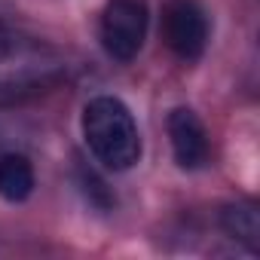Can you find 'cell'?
Here are the masks:
<instances>
[{"instance_id": "obj_1", "label": "cell", "mask_w": 260, "mask_h": 260, "mask_svg": "<svg viewBox=\"0 0 260 260\" xmlns=\"http://www.w3.org/2000/svg\"><path fill=\"white\" fill-rule=\"evenodd\" d=\"M83 138L107 172H128L141 159L138 122L119 98L98 95L83 110Z\"/></svg>"}, {"instance_id": "obj_2", "label": "cell", "mask_w": 260, "mask_h": 260, "mask_svg": "<svg viewBox=\"0 0 260 260\" xmlns=\"http://www.w3.org/2000/svg\"><path fill=\"white\" fill-rule=\"evenodd\" d=\"M147 37V7L141 0H110L101 16V46L113 61H132Z\"/></svg>"}, {"instance_id": "obj_3", "label": "cell", "mask_w": 260, "mask_h": 260, "mask_svg": "<svg viewBox=\"0 0 260 260\" xmlns=\"http://www.w3.org/2000/svg\"><path fill=\"white\" fill-rule=\"evenodd\" d=\"M162 40L181 61L202 58L208 46V13L196 0H169L162 7Z\"/></svg>"}, {"instance_id": "obj_4", "label": "cell", "mask_w": 260, "mask_h": 260, "mask_svg": "<svg viewBox=\"0 0 260 260\" xmlns=\"http://www.w3.org/2000/svg\"><path fill=\"white\" fill-rule=\"evenodd\" d=\"M169 141H172V153L175 162L184 172H196L208 162L211 156V144H208V132L202 119L190 110V107H175L169 113Z\"/></svg>"}, {"instance_id": "obj_5", "label": "cell", "mask_w": 260, "mask_h": 260, "mask_svg": "<svg viewBox=\"0 0 260 260\" xmlns=\"http://www.w3.org/2000/svg\"><path fill=\"white\" fill-rule=\"evenodd\" d=\"M220 230L248 245V251H260V211L251 199H239V202H230L220 208Z\"/></svg>"}, {"instance_id": "obj_6", "label": "cell", "mask_w": 260, "mask_h": 260, "mask_svg": "<svg viewBox=\"0 0 260 260\" xmlns=\"http://www.w3.org/2000/svg\"><path fill=\"white\" fill-rule=\"evenodd\" d=\"M34 166L25 153H4L0 156V199H7L13 205L31 199L34 193Z\"/></svg>"}]
</instances>
